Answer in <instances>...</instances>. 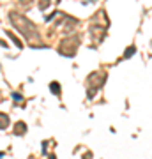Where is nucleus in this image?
<instances>
[{
  "mask_svg": "<svg viewBox=\"0 0 152 159\" xmlns=\"http://www.w3.org/2000/svg\"><path fill=\"white\" fill-rule=\"evenodd\" d=\"M6 34L9 35V37H11L12 41H14V44H16L18 48H20V50H21V48H23V43H21V41L18 39V37H16V35H14V34H12V32H6Z\"/></svg>",
  "mask_w": 152,
  "mask_h": 159,
  "instance_id": "20e7f679",
  "label": "nucleus"
},
{
  "mask_svg": "<svg viewBox=\"0 0 152 159\" xmlns=\"http://www.w3.org/2000/svg\"><path fill=\"white\" fill-rule=\"evenodd\" d=\"M135 51H136V48H135V46H129V48H127V51H126V55H124V57H126V58H127V57H131V55H133Z\"/></svg>",
  "mask_w": 152,
  "mask_h": 159,
  "instance_id": "0eeeda50",
  "label": "nucleus"
},
{
  "mask_svg": "<svg viewBox=\"0 0 152 159\" xmlns=\"http://www.w3.org/2000/svg\"><path fill=\"white\" fill-rule=\"evenodd\" d=\"M9 20H11V23L14 25V29L18 30V32H21L25 37L28 39V43H30V46L32 48H43V43H41V37L39 34H37V29H35V25L32 21H28L27 18L20 16L18 12H9Z\"/></svg>",
  "mask_w": 152,
  "mask_h": 159,
  "instance_id": "f257e3e1",
  "label": "nucleus"
},
{
  "mask_svg": "<svg viewBox=\"0 0 152 159\" xmlns=\"http://www.w3.org/2000/svg\"><path fill=\"white\" fill-rule=\"evenodd\" d=\"M27 131V125L23 124V122H18L16 127H14V133H16V136H20V134H23Z\"/></svg>",
  "mask_w": 152,
  "mask_h": 159,
  "instance_id": "7ed1b4c3",
  "label": "nucleus"
},
{
  "mask_svg": "<svg viewBox=\"0 0 152 159\" xmlns=\"http://www.w3.org/2000/svg\"><path fill=\"white\" fill-rule=\"evenodd\" d=\"M78 46H80V37H76V35H73V37H64V41H60L58 51H60V55L73 57L74 51L78 50Z\"/></svg>",
  "mask_w": 152,
  "mask_h": 159,
  "instance_id": "f03ea898",
  "label": "nucleus"
},
{
  "mask_svg": "<svg viewBox=\"0 0 152 159\" xmlns=\"http://www.w3.org/2000/svg\"><path fill=\"white\" fill-rule=\"evenodd\" d=\"M18 2H20V6L27 7V6H30V4H32V2H34V0H18Z\"/></svg>",
  "mask_w": 152,
  "mask_h": 159,
  "instance_id": "6e6552de",
  "label": "nucleus"
},
{
  "mask_svg": "<svg viewBox=\"0 0 152 159\" xmlns=\"http://www.w3.org/2000/svg\"><path fill=\"white\" fill-rule=\"evenodd\" d=\"M6 122L9 124V119L6 117V113H2V129H6Z\"/></svg>",
  "mask_w": 152,
  "mask_h": 159,
  "instance_id": "1a4fd4ad",
  "label": "nucleus"
},
{
  "mask_svg": "<svg viewBox=\"0 0 152 159\" xmlns=\"http://www.w3.org/2000/svg\"><path fill=\"white\" fill-rule=\"evenodd\" d=\"M50 89L53 90V94H55V96H58V94H60V87H58V83H51Z\"/></svg>",
  "mask_w": 152,
  "mask_h": 159,
  "instance_id": "423d86ee",
  "label": "nucleus"
},
{
  "mask_svg": "<svg viewBox=\"0 0 152 159\" xmlns=\"http://www.w3.org/2000/svg\"><path fill=\"white\" fill-rule=\"evenodd\" d=\"M12 99H14V101H18V102H20V101H23V97L20 96V94H16V92L12 94Z\"/></svg>",
  "mask_w": 152,
  "mask_h": 159,
  "instance_id": "9d476101",
  "label": "nucleus"
},
{
  "mask_svg": "<svg viewBox=\"0 0 152 159\" xmlns=\"http://www.w3.org/2000/svg\"><path fill=\"white\" fill-rule=\"evenodd\" d=\"M48 6H51V0H39V9H43V11H44Z\"/></svg>",
  "mask_w": 152,
  "mask_h": 159,
  "instance_id": "39448f33",
  "label": "nucleus"
},
{
  "mask_svg": "<svg viewBox=\"0 0 152 159\" xmlns=\"http://www.w3.org/2000/svg\"><path fill=\"white\" fill-rule=\"evenodd\" d=\"M57 2H60V0H57Z\"/></svg>",
  "mask_w": 152,
  "mask_h": 159,
  "instance_id": "9b49d317",
  "label": "nucleus"
}]
</instances>
